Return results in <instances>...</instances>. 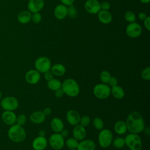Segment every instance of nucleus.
<instances>
[{"label": "nucleus", "mask_w": 150, "mask_h": 150, "mask_svg": "<svg viewBox=\"0 0 150 150\" xmlns=\"http://www.w3.org/2000/svg\"><path fill=\"white\" fill-rule=\"evenodd\" d=\"M127 130L131 133L139 134L145 129L144 120L139 112H131L126 120Z\"/></svg>", "instance_id": "f257e3e1"}, {"label": "nucleus", "mask_w": 150, "mask_h": 150, "mask_svg": "<svg viewBox=\"0 0 150 150\" xmlns=\"http://www.w3.org/2000/svg\"><path fill=\"white\" fill-rule=\"evenodd\" d=\"M62 89L64 94L71 97H75L80 93V86L78 83L73 79H66L62 83Z\"/></svg>", "instance_id": "f03ea898"}, {"label": "nucleus", "mask_w": 150, "mask_h": 150, "mask_svg": "<svg viewBox=\"0 0 150 150\" xmlns=\"http://www.w3.org/2000/svg\"><path fill=\"white\" fill-rule=\"evenodd\" d=\"M8 135L9 139L15 142L23 141L26 136V131L22 126L18 124H13L9 128Z\"/></svg>", "instance_id": "7ed1b4c3"}, {"label": "nucleus", "mask_w": 150, "mask_h": 150, "mask_svg": "<svg viewBox=\"0 0 150 150\" xmlns=\"http://www.w3.org/2000/svg\"><path fill=\"white\" fill-rule=\"evenodd\" d=\"M124 140L125 145L130 150H141L142 143L138 134L130 133L125 136Z\"/></svg>", "instance_id": "20e7f679"}, {"label": "nucleus", "mask_w": 150, "mask_h": 150, "mask_svg": "<svg viewBox=\"0 0 150 150\" xmlns=\"http://www.w3.org/2000/svg\"><path fill=\"white\" fill-rule=\"evenodd\" d=\"M113 140V134L108 129L100 130L98 136V142L100 146L103 148H108L112 144Z\"/></svg>", "instance_id": "39448f33"}, {"label": "nucleus", "mask_w": 150, "mask_h": 150, "mask_svg": "<svg viewBox=\"0 0 150 150\" xmlns=\"http://www.w3.org/2000/svg\"><path fill=\"white\" fill-rule=\"evenodd\" d=\"M93 94L99 99H105L111 94V88L107 84H97L93 88Z\"/></svg>", "instance_id": "423d86ee"}, {"label": "nucleus", "mask_w": 150, "mask_h": 150, "mask_svg": "<svg viewBox=\"0 0 150 150\" xmlns=\"http://www.w3.org/2000/svg\"><path fill=\"white\" fill-rule=\"evenodd\" d=\"M48 143L52 149L60 150L64 147L65 144L64 138L60 133L54 132L50 136Z\"/></svg>", "instance_id": "0eeeda50"}, {"label": "nucleus", "mask_w": 150, "mask_h": 150, "mask_svg": "<svg viewBox=\"0 0 150 150\" xmlns=\"http://www.w3.org/2000/svg\"><path fill=\"white\" fill-rule=\"evenodd\" d=\"M52 66L51 62L49 58L42 56L38 58L35 62V67L40 73H44L50 70Z\"/></svg>", "instance_id": "6e6552de"}, {"label": "nucleus", "mask_w": 150, "mask_h": 150, "mask_svg": "<svg viewBox=\"0 0 150 150\" xmlns=\"http://www.w3.org/2000/svg\"><path fill=\"white\" fill-rule=\"evenodd\" d=\"M1 105L6 111H13L18 107L19 103L15 97L8 96L2 100Z\"/></svg>", "instance_id": "1a4fd4ad"}, {"label": "nucleus", "mask_w": 150, "mask_h": 150, "mask_svg": "<svg viewBox=\"0 0 150 150\" xmlns=\"http://www.w3.org/2000/svg\"><path fill=\"white\" fill-rule=\"evenodd\" d=\"M126 33L127 35L132 38L139 37L142 33L141 26L136 22H131L126 28Z\"/></svg>", "instance_id": "9d476101"}, {"label": "nucleus", "mask_w": 150, "mask_h": 150, "mask_svg": "<svg viewBox=\"0 0 150 150\" xmlns=\"http://www.w3.org/2000/svg\"><path fill=\"white\" fill-rule=\"evenodd\" d=\"M87 12L91 14H96L101 10L100 3L97 0H87L84 5Z\"/></svg>", "instance_id": "9b49d317"}, {"label": "nucleus", "mask_w": 150, "mask_h": 150, "mask_svg": "<svg viewBox=\"0 0 150 150\" xmlns=\"http://www.w3.org/2000/svg\"><path fill=\"white\" fill-rule=\"evenodd\" d=\"M25 80L29 84H36L40 80V73L36 69L30 70L25 74Z\"/></svg>", "instance_id": "f8f14e48"}, {"label": "nucleus", "mask_w": 150, "mask_h": 150, "mask_svg": "<svg viewBox=\"0 0 150 150\" xmlns=\"http://www.w3.org/2000/svg\"><path fill=\"white\" fill-rule=\"evenodd\" d=\"M48 141L45 137L38 136L32 142V148L34 150H44L46 148Z\"/></svg>", "instance_id": "ddd939ff"}, {"label": "nucleus", "mask_w": 150, "mask_h": 150, "mask_svg": "<svg viewBox=\"0 0 150 150\" xmlns=\"http://www.w3.org/2000/svg\"><path fill=\"white\" fill-rule=\"evenodd\" d=\"M66 118L69 124L74 126L79 124L80 115L76 110H70L67 112Z\"/></svg>", "instance_id": "4468645a"}, {"label": "nucleus", "mask_w": 150, "mask_h": 150, "mask_svg": "<svg viewBox=\"0 0 150 150\" xmlns=\"http://www.w3.org/2000/svg\"><path fill=\"white\" fill-rule=\"evenodd\" d=\"M44 5L43 0H29L28 4V8L30 12H39L43 9Z\"/></svg>", "instance_id": "2eb2a0df"}, {"label": "nucleus", "mask_w": 150, "mask_h": 150, "mask_svg": "<svg viewBox=\"0 0 150 150\" xmlns=\"http://www.w3.org/2000/svg\"><path fill=\"white\" fill-rule=\"evenodd\" d=\"M86 130L85 127L80 124L74 125L73 129V136L77 141L83 140L86 137Z\"/></svg>", "instance_id": "dca6fc26"}, {"label": "nucleus", "mask_w": 150, "mask_h": 150, "mask_svg": "<svg viewBox=\"0 0 150 150\" xmlns=\"http://www.w3.org/2000/svg\"><path fill=\"white\" fill-rule=\"evenodd\" d=\"M96 144L95 142L89 139H85L80 141V142H79L77 150H95L96 149Z\"/></svg>", "instance_id": "f3484780"}, {"label": "nucleus", "mask_w": 150, "mask_h": 150, "mask_svg": "<svg viewBox=\"0 0 150 150\" xmlns=\"http://www.w3.org/2000/svg\"><path fill=\"white\" fill-rule=\"evenodd\" d=\"M2 120L6 124L12 125L16 122V115L12 111H5L2 114Z\"/></svg>", "instance_id": "a211bd4d"}, {"label": "nucleus", "mask_w": 150, "mask_h": 150, "mask_svg": "<svg viewBox=\"0 0 150 150\" xmlns=\"http://www.w3.org/2000/svg\"><path fill=\"white\" fill-rule=\"evenodd\" d=\"M54 15L57 19H63L67 16V7L63 4L58 5L54 8Z\"/></svg>", "instance_id": "6ab92c4d"}, {"label": "nucleus", "mask_w": 150, "mask_h": 150, "mask_svg": "<svg viewBox=\"0 0 150 150\" xmlns=\"http://www.w3.org/2000/svg\"><path fill=\"white\" fill-rule=\"evenodd\" d=\"M29 118L33 123L40 124L44 122L46 118V115L42 111H36L30 114Z\"/></svg>", "instance_id": "aec40b11"}, {"label": "nucleus", "mask_w": 150, "mask_h": 150, "mask_svg": "<svg viewBox=\"0 0 150 150\" xmlns=\"http://www.w3.org/2000/svg\"><path fill=\"white\" fill-rule=\"evenodd\" d=\"M50 127L53 132L60 133L64 128V123L60 118L54 117L50 121Z\"/></svg>", "instance_id": "412c9836"}, {"label": "nucleus", "mask_w": 150, "mask_h": 150, "mask_svg": "<svg viewBox=\"0 0 150 150\" xmlns=\"http://www.w3.org/2000/svg\"><path fill=\"white\" fill-rule=\"evenodd\" d=\"M50 70L54 76H62L65 74L66 69L63 64L57 63L52 66Z\"/></svg>", "instance_id": "4be33fe9"}, {"label": "nucleus", "mask_w": 150, "mask_h": 150, "mask_svg": "<svg viewBox=\"0 0 150 150\" xmlns=\"http://www.w3.org/2000/svg\"><path fill=\"white\" fill-rule=\"evenodd\" d=\"M98 13V18L101 23L108 24L111 22L112 18V15L108 11H100Z\"/></svg>", "instance_id": "5701e85b"}, {"label": "nucleus", "mask_w": 150, "mask_h": 150, "mask_svg": "<svg viewBox=\"0 0 150 150\" xmlns=\"http://www.w3.org/2000/svg\"><path fill=\"white\" fill-rule=\"evenodd\" d=\"M32 13L29 11H23L19 13L17 16L18 21L19 23L22 24L28 23L30 20Z\"/></svg>", "instance_id": "b1692460"}, {"label": "nucleus", "mask_w": 150, "mask_h": 150, "mask_svg": "<svg viewBox=\"0 0 150 150\" xmlns=\"http://www.w3.org/2000/svg\"><path fill=\"white\" fill-rule=\"evenodd\" d=\"M111 94L114 98L117 99H121L124 97L125 91L121 86L117 84L111 87Z\"/></svg>", "instance_id": "393cba45"}, {"label": "nucleus", "mask_w": 150, "mask_h": 150, "mask_svg": "<svg viewBox=\"0 0 150 150\" xmlns=\"http://www.w3.org/2000/svg\"><path fill=\"white\" fill-rule=\"evenodd\" d=\"M114 129L115 132L118 135H123L127 131V127L125 122L123 121H118L114 124Z\"/></svg>", "instance_id": "a878e982"}, {"label": "nucleus", "mask_w": 150, "mask_h": 150, "mask_svg": "<svg viewBox=\"0 0 150 150\" xmlns=\"http://www.w3.org/2000/svg\"><path fill=\"white\" fill-rule=\"evenodd\" d=\"M47 86L50 90L54 91L56 90L61 88L62 83L59 80L53 78L52 80L47 81Z\"/></svg>", "instance_id": "bb28decb"}, {"label": "nucleus", "mask_w": 150, "mask_h": 150, "mask_svg": "<svg viewBox=\"0 0 150 150\" xmlns=\"http://www.w3.org/2000/svg\"><path fill=\"white\" fill-rule=\"evenodd\" d=\"M112 144L113 146L117 149L122 148L125 145L124 138L120 137H116L115 139H114L112 140Z\"/></svg>", "instance_id": "cd10ccee"}, {"label": "nucleus", "mask_w": 150, "mask_h": 150, "mask_svg": "<svg viewBox=\"0 0 150 150\" xmlns=\"http://www.w3.org/2000/svg\"><path fill=\"white\" fill-rule=\"evenodd\" d=\"M66 145L69 149H76L79 144V141L74 138H69L66 141Z\"/></svg>", "instance_id": "c85d7f7f"}, {"label": "nucleus", "mask_w": 150, "mask_h": 150, "mask_svg": "<svg viewBox=\"0 0 150 150\" xmlns=\"http://www.w3.org/2000/svg\"><path fill=\"white\" fill-rule=\"evenodd\" d=\"M111 76L110 72L107 70H103L100 74V80L101 81L102 83H104V84H108V83L110 79Z\"/></svg>", "instance_id": "c756f323"}, {"label": "nucleus", "mask_w": 150, "mask_h": 150, "mask_svg": "<svg viewBox=\"0 0 150 150\" xmlns=\"http://www.w3.org/2000/svg\"><path fill=\"white\" fill-rule=\"evenodd\" d=\"M93 124L94 127L97 130L100 131L104 128V122L100 117L94 118L93 121Z\"/></svg>", "instance_id": "7c9ffc66"}, {"label": "nucleus", "mask_w": 150, "mask_h": 150, "mask_svg": "<svg viewBox=\"0 0 150 150\" xmlns=\"http://www.w3.org/2000/svg\"><path fill=\"white\" fill-rule=\"evenodd\" d=\"M125 19L128 22H134L136 19V16L135 13L131 11H127L124 14Z\"/></svg>", "instance_id": "2f4dec72"}, {"label": "nucleus", "mask_w": 150, "mask_h": 150, "mask_svg": "<svg viewBox=\"0 0 150 150\" xmlns=\"http://www.w3.org/2000/svg\"><path fill=\"white\" fill-rule=\"evenodd\" d=\"M141 77L145 80H150V67L149 66L144 68L141 74Z\"/></svg>", "instance_id": "473e14b6"}, {"label": "nucleus", "mask_w": 150, "mask_h": 150, "mask_svg": "<svg viewBox=\"0 0 150 150\" xmlns=\"http://www.w3.org/2000/svg\"><path fill=\"white\" fill-rule=\"evenodd\" d=\"M90 122V118L87 115H83L82 117H80V125L81 126L86 127L89 125Z\"/></svg>", "instance_id": "72a5a7b5"}, {"label": "nucleus", "mask_w": 150, "mask_h": 150, "mask_svg": "<svg viewBox=\"0 0 150 150\" xmlns=\"http://www.w3.org/2000/svg\"><path fill=\"white\" fill-rule=\"evenodd\" d=\"M16 122L17 124H18L19 125H21V126L23 125L26 122V115L23 114H21L19 115L18 117H16Z\"/></svg>", "instance_id": "f704fd0d"}, {"label": "nucleus", "mask_w": 150, "mask_h": 150, "mask_svg": "<svg viewBox=\"0 0 150 150\" xmlns=\"http://www.w3.org/2000/svg\"><path fill=\"white\" fill-rule=\"evenodd\" d=\"M77 11L73 5H70L69 8H67V15L71 18H74L76 16Z\"/></svg>", "instance_id": "c9c22d12"}, {"label": "nucleus", "mask_w": 150, "mask_h": 150, "mask_svg": "<svg viewBox=\"0 0 150 150\" xmlns=\"http://www.w3.org/2000/svg\"><path fill=\"white\" fill-rule=\"evenodd\" d=\"M31 20L35 23H39L42 20V16L39 12L33 13L31 17Z\"/></svg>", "instance_id": "e433bc0d"}, {"label": "nucleus", "mask_w": 150, "mask_h": 150, "mask_svg": "<svg viewBox=\"0 0 150 150\" xmlns=\"http://www.w3.org/2000/svg\"><path fill=\"white\" fill-rule=\"evenodd\" d=\"M108 84L110 87H112L118 84V80L117 78L114 76H111L110 79L108 83Z\"/></svg>", "instance_id": "4c0bfd02"}, {"label": "nucleus", "mask_w": 150, "mask_h": 150, "mask_svg": "<svg viewBox=\"0 0 150 150\" xmlns=\"http://www.w3.org/2000/svg\"><path fill=\"white\" fill-rule=\"evenodd\" d=\"M53 77H54V75L53 74V73L51 72L50 70H49L44 73V78L47 81L53 79Z\"/></svg>", "instance_id": "58836bf2"}, {"label": "nucleus", "mask_w": 150, "mask_h": 150, "mask_svg": "<svg viewBox=\"0 0 150 150\" xmlns=\"http://www.w3.org/2000/svg\"><path fill=\"white\" fill-rule=\"evenodd\" d=\"M101 9L104 11H108L110 8V4L107 1H104L100 4Z\"/></svg>", "instance_id": "ea45409f"}, {"label": "nucleus", "mask_w": 150, "mask_h": 150, "mask_svg": "<svg viewBox=\"0 0 150 150\" xmlns=\"http://www.w3.org/2000/svg\"><path fill=\"white\" fill-rule=\"evenodd\" d=\"M64 94L63 90L62 89V88H60L57 90H56V91H54V96L57 98H61L63 96V95Z\"/></svg>", "instance_id": "a19ab883"}, {"label": "nucleus", "mask_w": 150, "mask_h": 150, "mask_svg": "<svg viewBox=\"0 0 150 150\" xmlns=\"http://www.w3.org/2000/svg\"><path fill=\"white\" fill-rule=\"evenodd\" d=\"M144 21V26L148 30H150V17L147 16Z\"/></svg>", "instance_id": "79ce46f5"}, {"label": "nucleus", "mask_w": 150, "mask_h": 150, "mask_svg": "<svg viewBox=\"0 0 150 150\" xmlns=\"http://www.w3.org/2000/svg\"><path fill=\"white\" fill-rule=\"evenodd\" d=\"M62 3L66 6H70L73 5L74 0H60Z\"/></svg>", "instance_id": "37998d69"}, {"label": "nucleus", "mask_w": 150, "mask_h": 150, "mask_svg": "<svg viewBox=\"0 0 150 150\" xmlns=\"http://www.w3.org/2000/svg\"><path fill=\"white\" fill-rule=\"evenodd\" d=\"M52 109L50 108V107H46L45 108L43 111V112L44 113V114L46 115V116H48V115H50L51 114H52Z\"/></svg>", "instance_id": "c03bdc74"}, {"label": "nucleus", "mask_w": 150, "mask_h": 150, "mask_svg": "<svg viewBox=\"0 0 150 150\" xmlns=\"http://www.w3.org/2000/svg\"><path fill=\"white\" fill-rule=\"evenodd\" d=\"M60 134L64 138H65V137H67L68 136V135H69V130H68V129L63 128V129L61 131V132H60Z\"/></svg>", "instance_id": "a18cd8bd"}, {"label": "nucleus", "mask_w": 150, "mask_h": 150, "mask_svg": "<svg viewBox=\"0 0 150 150\" xmlns=\"http://www.w3.org/2000/svg\"><path fill=\"white\" fill-rule=\"evenodd\" d=\"M138 17H139V19L140 20L144 21V20L146 19V18L147 17V16H146V15L145 13H144V12H141V13H139Z\"/></svg>", "instance_id": "49530a36"}, {"label": "nucleus", "mask_w": 150, "mask_h": 150, "mask_svg": "<svg viewBox=\"0 0 150 150\" xmlns=\"http://www.w3.org/2000/svg\"><path fill=\"white\" fill-rule=\"evenodd\" d=\"M46 134V132L45 131V130L43 129H41L39 131V136H41V137H45Z\"/></svg>", "instance_id": "de8ad7c7"}, {"label": "nucleus", "mask_w": 150, "mask_h": 150, "mask_svg": "<svg viewBox=\"0 0 150 150\" xmlns=\"http://www.w3.org/2000/svg\"><path fill=\"white\" fill-rule=\"evenodd\" d=\"M139 1H140L141 2H142V3L146 4V3H148L150 0H139Z\"/></svg>", "instance_id": "09e8293b"}, {"label": "nucleus", "mask_w": 150, "mask_h": 150, "mask_svg": "<svg viewBox=\"0 0 150 150\" xmlns=\"http://www.w3.org/2000/svg\"><path fill=\"white\" fill-rule=\"evenodd\" d=\"M1 92L0 91V99H1Z\"/></svg>", "instance_id": "8fccbe9b"}, {"label": "nucleus", "mask_w": 150, "mask_h": 150, "mask_svg": "<svg viewBox=\"0 0 150 150\" xmlns=\"http://www.w3.org/2000/svg\"><path fill=\"white\" fill-rule=\"evenodd\" d=\"M69 150H77V149H69Z\"/></svg>", "instance_id": "3c124183"}]
</instances>
